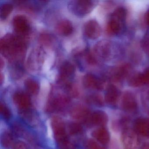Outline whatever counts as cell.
<instances>
[{"label":"cell","instance_id":"7402d4cb","mask_svg":"<svg viewBox=\"0 0 149 149\" xmlns=\"http://www.w3.org/2000/svg\"><path fill=\"white\" fill-rule=\"evenodd\" d=\"M128 72V67L123 66L117 68L112 73V78L116 81H119L123 79L127 74Z\"/></svg>","mask_w":149,"mask_h":149},{"label":"cell","instance_id":"cb8c5ba5","mask_svg":"<svg viewBox=\"0 0 149 149\" xmlns=\"http://www.w3.org/2000/svg\"><path fill=\"white\" fill-rule=\"evenodd\" d=\"M1 142L4 148L6 149L10 148L13 144L12 135L9 132H5L1 136Z\"/></svg>","mask_w":149,"mask_h":149},{"label":"cell","instance_id":"44dd1931","mask_svg":"<svg viewBox=\"0 0 149 149\" xmlns=\"http://www.w3.org/2000/svg\"><path fill=\"white\" fill-rule=\"evenodd\" d=\"M24 85L27 91L31 95H36L39 91V84L34 79H26L24 82Z\"/></svg>","mask_w":149,"mask_h":149},{"label":"cell","instance_id":"277c9868","mask_svg":"<svg viewBox=\"0 0 149 149\" xmlns=\"http://www.w3.org/2000/svg\"><path fill=\"white\" fill-rule=\"evenodd\" d=\"M44 58L45 52L42 48H36L32 50L28 58V66L31 70H39L44 62Z\"/></svg>","mask_w":149,"mask_h":149},{"label":"cell","instance_id":"6da1fadb","mask_svg":"<svg viewBox=\"0 0 149 149\" xmlns=\"http://www.w3.org/2000/svg\"><path fill=\"white\" fill-rule=\"evenodd\" d=\"M0 50L1 54L10 61L19 63L26 52V43L21 36L9 34L1 40Z\"/></svg>","mask_w":149,"mask_h":149},{"label":"cell","instance_id":"8992f818","mask_svg":"<svg viewBox=\"0 0 149 149\" xmlns=\"http://www.w3.org/2000/svg\"><path fill=\"white\" fill-rule=\"evenodd\" d=\"M13 25L17 35L22 37L28 35L31 30L28 19L24 15H17L14 17Z\"/></svg>","mask_w":149,"mask_h":149},{"label":"cell","instance_id":"f546056e","mask_svg":"<svg viewBox=\"0 0 149 149\" xmlns=\"http://www.w3.org/2000/svg\"><path fill=\"white\" fill-rule=\"evenodd\" d=\"M13 149H28V148L26 145L25 143L19 141L14 145Z\"/></svg>","mask_w":149,"mask_h":149},{"label":"cell","instance_id":"4fadbf2b","mask_svg":"<svg viewBox=\"0 0 149 149\" xmlns=\"http://www.w3.org/2000/svg\"><path fill=\"white\" fill-rule=\"evenodd\" d=\"M129 84L133 87H139L149 84V68L143 72L132 76L129 81Z\"/></svg>","mask_w":149,"mask_h":149},{"label":"cell","instance_id":"e575fe53","mask_svg":"<svg viewBox=\"0 0 149 149\" xmlns=\"http://www.w3.org/2000/svg\"></svg>","mask_w":149,"mask_h":149},{"label":"cell","instance_id":"7a4b0ae2","mask_svg":"<svg viewBox=\"0 0 149 149\" xmlns=\"http://www.w3.org/2000/svg\"><path fill=\"white\" fill-rule=\"evenodd\" d=\"M127 12L123 7L118 8L111 14L108 21L107 30L113 35L121 34L125 27Z\"/></svg>","mask_w":149,"mask_h":149},{"label":"cell","instance_id":"83f0119b","mask_svg":"<svg viewBox=\"0 0 149 149\" xmlns=\"http://www.w3.org/2000/svg\"><path fill=\"white\" fill-rule=\"evenodd\" d=\"M1 112L2 116L5 118L7 119L10 118L11 116V112L10 110L6 106L2 103L1 104Z\"/></svg>","mask_w":149,"mask_h":149},{"label":"cell","instance_id":"5bb4252c","mask_svg":"<svg viewBox=\"0 0 149 149\" xmlns=\"http://www.w3.org/2000/svg\"><path fill=\"white\" fill-rule=\"evenodd\" d=\"M134 127L139 134L146 137H149V120L143 118H139L135 120Z\"/></svg>","mask_w":149,"mask_h":149},{"label":"cell","instance_id":"8fae6325","mask_svg":"<svg viewBox=\"0 0 149 149\" xmlns=\"http://www.w3.org/2000/svg\"><path fill=\"white\" fill-rule=\"evenodd\" d=\"M75 71V69L72 63L68 61L63 63L61 66L59 71L60 81L63 82V84L69 83L68 81L73 77Z\"/></svg>","mask_w":149,"mask_h":149},{"label":"cell","instance_id":"1f68e13d","mask_svg":"<svg viewBox=\"0 0 149 149\" xmlns=\"http://www.w3.org/2000/svg\"><path fill=\"white\" fill-rule=\"evenodd\" d=\"M146 21L147 24L149 26V10L147 12V14H146Z\"/></svg>","mask_w":149,"mask_h":149},{"label":"cell","instance_id":"3957f363","mask_svg":"<svg viewBox=\"0 0 149 149\" xmlns=\"http://www.w3.org/2000/svg\"><path fill=\"white\" fill-rule=\"evenodd\" d=\"M97 1L89 0H74L68 4L69 10L76 16L84 17L89 14L97 5Z\"/></svg>","mask_w":149,"mask_h":149},{"label":"cell","instance_id":"d4e9b609","mask_svg":"<svg viewBox=\"0 0 149 149\" xmlns=\"http://www.w3.org/2000/svg\"><path fill=\"white\" fill-rule=\"evenodd\" d=\"M70 133L72 135H76L80 133L82 130L81 126L77 123H72L69 126Z\"/></svg>","mask_w":149,"mask_h":149},{"label":"cell","instance_id":"ba28073f","mask_svg":"<svg viewBox=\"0 0 149 149\" xmlns=\"http://www.w3.org/2000/svg\"><path fill=\"white\" fill-rule=\"evenodd\" d=\"M122 139L125 149H138V139L136 132L132 130H125L122 134Z\"/></svg>","mask_w":149,"mask_h":149},{"label":"cell","instance_id":"d6986e66","mask_svg":"<svg viewBox=\"0 0 149 149\" xmlns=\"http://www.w3.org/2000/svg\"><path fill=\"white\" fill-rule=\"evenodd\" d=\"M107 115L104 112L97 111L91 115L89 122L95 125L102 126L107 123Z\"/></svg>","mask_w":149,"mask_h":149},{"label":"cell","instance_id":"f1b7e54d","mask_svg":"<svg viewBox=\"0 0 149 149\" xmlns=\"http://www.w3.org/2000/svg\"><path fill=\"white\" fill-rule=\"evenodd\" d=\"M87 149H104L96 142L93 140H90L87 144Z\"/></svg>","mask_w":149,"mask_h":149},{"label":"cell","instance_id":"52a82bcc","mask_svg":"<svg viewBox=\"0 0 149 149\" xmlns=\"http://www.w3.org/2000/svg\"><path fill=\"white\" fill-rule=\"evenodd\" d=\"M52 127L55 138L60 145L68 142L65 126L61 119L58 118H54Z\"/></svg>","mask_w":149,"mask_h":149},{"label":"cell","instance_id":"836d02e7","mask_svg":"<svg viewBox=\"0 0 149 149\" xmlns=\"http://www.w3.org/2000/svg\"><path fill=\"white\" fill-rule=\"evenodd\" d=\"M3 76H2V74H1V84H2V81H3Z\"/></svg>","mask_w":149,"mask_h":149},{"label":"cell","instance_id":"e0dca14e","mask_svg":"<svg viewBox=\"0 0 149 149\" xmlns=\"http://www.w3.org/2000/svg\"><path fill=\"white\" fill-rule=\"evenodd\" d=\"M71 116L75 119L89 121L91 115L88 110L84 106L78 105L72 109Z\"/></svg>","mask_w":149,"mask_h":149},{"label":"cell","instance_id":"603a6c76","mask_svg":"<svg viewBox=\"0 0 149 149\" xmlns=\"http://www.w3.org/2000/svg\"><path fill=\"white\" fill-rule=\"evenodd\" d=\"M13 9V6L11 3H6L2 4L0 9V17L2 20L8 18Z\"/></svg>","mask_w":149,"mask_h":149},{"label":"cell","instance_id":"2e32d148","mask_svg":"<svg viewBox=\"0 0 149 149\" xmlns=\"http://www.w3.org/2000/svg\"><path fill=\"white\" fill-rule=\"evenodd\" d=\"M13 99L15 103L20 109H28L31 104L30 97L24 92H16L14 95Z\"/></svg>","mask_w":149,"mask_h":149},{"label":"cell","instance_id":"30bf717a","mask_svg":"<svg viewBox=\"0 0 149 149\" xmlns=\"http://www.w3.org/2000/svg\"><path fill=\"white\" fill-rule=\"evenodd\" d=\"M84 86L87 88L101 90L104 86L102 79L92 74H87L83 78Z\"/></svg>","mask_w":149,"mask_h":149},{"label":"cell","instance_id":"7c38bea8","mask_svg":"<svg viewBox=\"0 0 149 149\" xmlns=\"http://www.w3.org/2000/svg\"><path fill=\"white\" fill-rule=\"evenodd\" d=\"M122 107L128 112H134L137 109V104L133 94L130 92L124 94L122 99Z\"/></svg>","mask_w":149,"mask_h":149},{"label":"cell","instance_id":"9a60e30c","mask_svg":"<svg viewBox=\"0 0 149 149\" xmlns=\"http://www.w3.org/2000/svg\"><path fill=\"white\" fill-rule=\"evenodd\" d=\"M56 32L59 34L65 36L70 35L74 30L72 22L66 19L60 21L56 25Z\"/></svg>","mask_w":149,"mask_h":149},{"label":"cell","instance_id":"d6a6232c","mask_svg":"<svg viewBox=\"0 0 149 149\" xmlns=\"http://www.w3.org/2000/svg\"><path fill=\"white\" fill-rule=\"evenodd\" d=\"M4 61H2V59L1 60V68L2 69V68L4 67Z\"/></svg>","mask_w":149,"mask_h":149},{"label":"cell","instance_id":"4316f807","mask_svg":"<svg viewBox=\"0 0 149 149\" xmlns=\"http://www.w3.org/2000/svg\"><path fill=\"white\" fill-rule=\"evenodd\" d=\"M142 46L145 52L149 56V34L146 35L142 42Z\"/></svg>","mask_w":149,"mask_h":149},{"label":"cell","instance_id":"ffe728a7","mask_svg":"<svg viewBox=\"0 0 149 149\" xmlns=\"http://www.w3.org/2000/svg\"><path fill=\"white\" fill-rule=\"evenodd\" d=\"M93 137L102 144L108 143L109 141V135L108 131L104 128L97 129L92 133Z\"/></svg>","mask_w":149,"mask_h":149},{"label":"cell","instance_id":"5b68a950","mask_svg":"<svg viewBox=\"0 0 149 149\" xmlns=\"http://www.w3.org/2000/svg\"><path fill=\"white\" fill-rule=\"evenodd\" d=\"M112 44L108 40H102L97 42L94 47V56L103 61H107L112 54Z\"/></svg>","mask_w":149,"mask_h":149},{"label":"cell","instance_id":"ac0fdd59","mask_svg":"<svg viewBox=\"0 0 149 149\" xmlns=\"http://www.w3.org/2000/svg\"><path fill=\"white\" fill-rule=\"evenodd\" d=\"M119 96V91L115 85L111 84L108 86L105 95V101L110 104L117 102Z\"/></svg>","mask_w":149,"mask_h":149},{"label":"cell","instance_id":"4dcf8cb0","mask_svg":"<svg viewBox=\"0 0 149 149\" xmlns=\"http://www.w3.org/2000/svg\"><path fill=\"white\" fill-rule=\"evenodd\" d=\"M149 149V143H145L142 146V149Z\"/></svg>","mask_w":149,"mask_h":149},{"label":"cell","instance_id":"484cf974","mask_svg":"<svg viewBox=\"0 0 149 149\" xmlns=\"http://www.w3.org/2000/svg\"><path fill=\"white\" fill-rule=\"evenodd\" d=\"M89 101L95 105L102 106L103 104V101L102 97L97 95H94L90 96Z\"/></svg>","mask_w":149,"mask_h":149},{"label":"cell","instance_id":"9c48e42d","mask_svg":"<svg viewBox=\"0 0 149 149\" xmlns=\"http://www.w3.org/2000/svg\"><path fill=\"white\" fill-rule=\"evenodd\" d=\"M101 27L98 22L95 20L88 21L84 26V35L91 40H96L101 34Z\"/></svg>","mask_w":149,"mask_h":149}]
</instances>
